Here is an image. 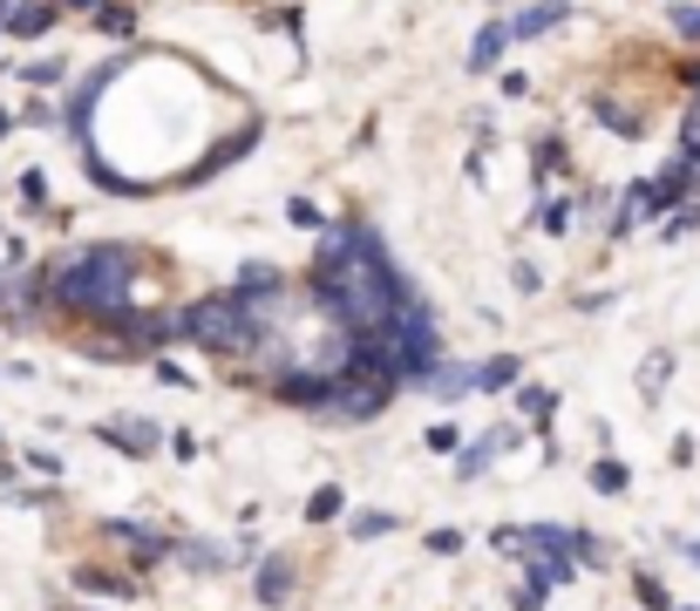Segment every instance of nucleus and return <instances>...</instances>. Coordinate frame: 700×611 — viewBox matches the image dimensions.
<instances>
[{"label":"nucleus","mask_w":700,"mask_h":611,"mask_svg":"<svg viewBox=\"0 0 700 611\" xmlns=\"http://www.w3.org/2000/svg\"><path fill=\"white\" fill-rule=\"evenodd\" d=\"M639 604H653V611H667V585H659V578H639Z\"/></svg>","instance_id":"nucleus-22"},{"label":"nucleus","mask_w":700,"mask_h":611,"mask_svg":"<svg viewBox=\"0 0 700 611\" xmlns=\"http://www.w3.org/2000/svg\"><path fill=\"white\" fill-rule=\"evenodd\" d=\"M667 374H674V353H653V360L639 367V388H646V394H659V388H667Z\"/></svg>","instance_id":"nucleus-17"},{"label":"nucleus","mask_w":700,"mask_h":611,"mask_svg":"<svg viewBox=\"0 0 700 611\" xmlns=\"http://www.w3.org/2000/svg\"><path fill=\"white\" fill-rule=\"evenodd\" d=\"M517 407L544 428V422H551V407H558V394H551V388H524V394H517Z\"/></svg>","instance_id":"nucleus-14"},{"label":"nucleus","mask_w":700,"mask_h":611,"mask_svg":"<svg viewBox=\"0 0 700 611\" xmlns=\"http://www.w3.org/2000/svg\"><path fill=\"white\" fill-rule=\"evenodd\" d=\"M75 585L96 591V598H136V585H130V578H116V570H83Z\"/></svg>","instance_id":"nucleus-11"},{"label":"nucleus","mask_w":700,"mask_h":611,"mask_svg":"<svg viewBox=\"0 0 700 611\" xmlns=\"http://www.w3.org/2000/svg\"><path fill=\"white\" fill-rule=\"evenodd\" d=\"M674 550H680V557H687V564H700V544H687V537H680V544H674Z\"/></svg>","instance_id":"nucleus-27"},{"label":"nucleus","mask_w":700,"mask_h":611,"mask_svg":"<svg viewBox=\"0 0 700 611\" xmlns=\"http://www.w3.org/2000/svg\"><path fill=\"white\" fill-rule=\"evenodd\" d=\"M239 293H259V299L280 293V272H272V265H245V272H239Z\"/></svg>","instance_id":"nucleus-15"},{"label":"nucleus","mask_w":700,"mask_h":611,"mask_svg":"<svg viewBox=\"0 0 700 611\" xmlns=\"http://www.w3.org/2000/svg\"><path fill=\"white\" fill-rule=\"evenodd\" d=\"M456 441H462V428H456V422H436V428H429V448H456Z\"/></svg>","instance_id":"nucleus-23"},{"label":"nucleus","mask_w":700,"mask_h":611,"mask_svg":"<svg viewBox=\"0 0 700 611\" xmlns=\"http://www.w3.org/2000/svg\"><path fill=\"white\" fill-rule=\"evenodd\" d=\"M96 28H102V34H130V14H123V8H102Z\"/></svg>","instance_id":"nucleus-21"},{"label":"nucleus","mask_w":700,"mask_h":611,"mask_svg":"<svg viewBox=\"0 0 700 611\" xmlns=\"http://www.w3.org/2000/svg\"><path fill=\"white\" fill-rule=\"evenodd\" d=\"M96 435L109 441V448H123V456H150L164 435H157V422H136V415H116V422H96Z\"/></svg>","instance_id":"nucleus-4"},{"label":"nucleus","mask_w":700,"mask_h":611,"mask_svg":"<svg viewBox=\"0 0 700 611\" xmlns=\"http://www.w3.org/2000/svg\"><path fill=\"white\" fill-rule=\"evenodd\" d=\"M21 197H28V204H42V197H48V177H42V171H28V177H21Z\"/></svg>","instance_id":"nucleus-25"},{"label":"nucleus","mask_w":700,"mask_h":611,"mask_svg":"<svg viewBox=\"0 0 700 611\" xmlns=\"http://www.w3.org/2000/svg\"><path fill=\"white\" fill-rule=\"evenodd\" d=\"M171 550H177L190 570H218V564H225V550H211V544H171Z\"/></svg>","instance_id":"nucleus-18"},{"label":"nucleus","mask_w":700,"mask_h":611,"mask_svg":"<svg viewBox=\"0 0 700 611\" xmlns=\"http://www.w3.org/2000/svg\"><path fill=\"white\" fill-rule=\"evenodd\" d=\"M252 585H259L265 604H286V591H293V557H286V550H272V557L259 564V578H252Z\"/></svg>","instance_id":"nucleus-7"},{"label":"nucleus","mask_w":700,"mask_h":611,"mask_svg":"<svg viewBox=\"0 0 700 611\" xmlns=\"http://www.w3.org/2000/svg\"><path fill=\"white\" fill-rule=\"evenodd\" d=\"M0 137H8V109H0Z\"/></svg>","instance_id":"nucleus-30"},{"label":"nucleus","mask_w":700,"mask_h":611,"mask_svg":"<svg viewBox=\"0 0 700 611\" xmlns=\"http://www.w3.org/2000/svg\"><path fill=\"white\" fill-rule=\"evenodd\" d=\"M571 14V0H537V8H524L517 21H511V41H531V34H544V28H558Z\"/></svg>","instance_id":"nucleus-8"},{"label":"nucleus","mask_w":700,"mask_h":611,"mask_svg":"<svg viewBox=\"0 0 700 611\" xmlns=\"http://www.w3.org/2000/svg\"><path fill=\"white\" fill-rule=\"evenodd\" d=\"M511 441H517V428H490L477 448H462V456H456V476H462V482H477V476H483V469H490V462H496Z\"/></svg>","instance_id":"nucleus-5"},{"label":"nucleus","mask_w":700,"mask_h":611,"mask_svg":"<svg viewBox=\"0 0 700 611\" xmlns=\"http://www.w3.org/2000/svg\"><path fill=\"white\" fill-rule=\"evenodd\" d=\"M340 516V489L327 482V489H314V503H306V523H333Z\"/></svg>","instance_id":"nucleus-16"},{"label":"nucleus","mask_w":700,"mask_h":611,"mask_svg":"<svg viewBox=\"0 0 700 611\" xmlns=\"http://www.w3.org/2000/svg\"><path fill=\"white\" fill-rule=\"evenodd\" d=\"M680 611H693V604H680Z\"/></svg>","instance_id":"nucleus-31"},{"label":"nucleus","mask_w":700,"mask_h":611,"mask_svg":"<svg viewBox=\"0 0 700 611\" xmlns=\"http://www.w3.org/2000/svg\"><path fill=\"white\" fill-rule=\"evenodd\" d=\"M503 48H511V28H503V21H490V28L477 34V48H470V75H477V68H490Z\"/></svg>","instance_id":"nucleus-9"},{"label":"nucleus","mask_w":700,"mask_h":611,"mask_svg":"<svg viewBox=\"0 0 700 611\" xmlns=\"http://www.w3.org/2000/svg\"><path fill=\"white\" fill-rule=\"evenodd\" d=\"M387 530H395V516H387V510H361L354 516V537H387Z\"/></svg>","instance_id":"nucleus-19"},{"label":"nucleus","mask_w":700,"mask_h":611,"mask_svg":"<svg viewBox=\"0 0 700 611\" xmlns=\"http://www.w3.org/2000/svg\"><path fill=\"white\" fill-rule=\"evenodd\" d=\"M0 14H8V8H0ZM48 21H55L48 0H28V8H14V14H8V28H14V34H48Z\"/></svg>","instance_id":"nucleus-10"},{"label":"nucleus","mask_w":700,"mask_h":611,"mask_svg":"<svg viewBox=\"0 0 700 611\" xmlns=\"http://www.w3.org/2000/svg\"><path fill=\"white\" fill-rule=\"evenodd\" d=\"M674 28H680L687 41H700V8H674Z\"/></svg>","instance_id":"nucleus-24"},{"label":"nucleus","mask_w":700,"mask_h":611,"mask_svg":"<svg viewBox=\"0 0 700 611\" xmlns=\"http://www.w3.org/2000/svg\"><path fill=\"white\" fill-rule=\"evenodd\" d=\"M109 537H123L130 550H136V564H157V557H171V537H157L150 523H102Z\"/></svg>","instance_id":"nucleus-6"},{"label":"nucleus","mask_w":700,"mask_h":611,"mask_svg":"<svg viewBox=\"0 0 700 611\" xmlns=\"http://www.w3.org/2000/svg\"><path fill=\"white\" fill-rule=\"evenodd\" d=\"M62 8H96V0H62Z\"/></svg>","instance_id":"nucleus-29"},{"label":"nucleus","mask_w":700,"mask_h":611,"mask_svg":"<svg viewBox=\"0 0 700 611\" xmlns=\"http://www.w3.org/2000/svg\"><path fill=\"white\" fill-rule=\"evenodd\" d=\"M517 374H524V360L517 353H496L483 374H477V388H517Z\"/></svg>","instance_id":"nucleus-12"},{"label":"nucleus","mask_w":700,"mask_h":611,"mask_svg":"<svg viewBox=\"0 0 700 611\" xmlns=\"http://www.w3.org/2000/svg\"><path fill=\"white\" fill-rule=\"evenodd\" d=\"M687 81H693V89H700V62H693V68H687Z\"/></svg>","instance_id":"nucleus-28"},{"label":"nucleus","mask_w":700,"mask_h":611,"mask_svg":"<svg viewBox=\"0 0 700 611\" xmlns=\"http://www.w3.org/2000/svg\"><path fill=\"white\" fill-rule=\"evenodd\" d=\"M626 482H633V476H626V462H612V456H599V462H592V489H599V497H619Z\"/></svg>","instance_id":"nucleus-13"},{"label":"nucleus","mask_w":700,"mask_h":611,"mask_svg":"<svg viewBox=\"0 0 700 611\" xmlns=\"http://www.w3.org/2000/svg\"><path fill=\"white\" fill-rule=\"evenodd\" d=\"M130 272H136L130 244H89V252H75L55 272V306L62 313H89V319H116L123 299H130Z\"/></svg>","instance_id":"nucleus-2"},{"label":"nucleus","mask_w":700,"mask_h":611,"mask_svg":"<svg viewBox=\"0 0 700 611\" xmlns=\"http://www.w3.org/2000/svg\"><path fill=\"white\" fill-rule=\"evenodd\" d=\"M511 611H544V585H531V578H524V585L511 591Z\"/></svg>","instance_id":"nucleus-20"},{"label":"nucleus","mask_w":700,"mask_h":611,"mask_svg":"<svg viewBox=\"0 0 700 611\" xmlns=\"http://www.w3.org/2000/svg\"><path fill=\"white\" fill-rule=\"evenodd\" d=\"M408 293L402 272L387 265L381 238L368 225H347L327 238V252L314 259V299L327 306V319L354 326V334H368V326H381L387 313H395V299Z\"/></svg>","instance_id":"nucleus-1"},{"label":"nucleus","mask_w":700,"mask_h":611,"mask_svg":"<svg viewBox=\"0 0 700 611\" xmlns=\"http://www.w3.org/2000/svg\"><path fill=\"white\" fill-rule=\"evenodd\" d=\"M429 550H442V557L462 550V530H429Z\"/></svg>","instance_id":"nucleus-26"},{"label":"nucleus","mask_w":700,"mask_h":611,"mask_svg":"<svg viewBox=\"0 0 700 611\" xmlns=\"http://www.w3.org/2000/svg\"><path fill=\"white\" fill-rule=\"evenodd\" d=\"M265 319H272V313H265L252 293H211V299H198V306L177 313V334L198 340V347H211V353H239V347H252V340L265 334Z\"/></svg>","instance_id":"nucleus-3"}]
</instances>
